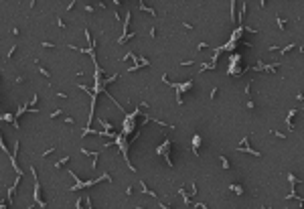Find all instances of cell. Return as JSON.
Returning a JSON list of instances; mask_svg holds the SVG:
<instances>
[{"mask_svg":"<svg viewBox=\"0 0 304 209\" xmlns=\"http://www.w3.org/2000/svg\"><path fill=\"white\" fill-rule=\"evenodd\" d=\"M31 173H33V179H35V191H33V193H35V195H33V197H35V205H37V207H45L47 203L41 201V185H39V179H37V171H35L33 167H31Z\"/></svg>","mask_w":304,"mask_h":209,"instance_id":"cell-1","label":"cell"},{"mask_svg":"<svg viewBox=\"0 0 304 209\" xmlns=\"http://www.w3.org/2000/svg\"><path fill=\"white\" fill-rule=\"evenodd\" d=\"M170 144H172V142H170V140H168V138H166V140H164V142H162V146H156V154H160V156H164V158H166V165H168V167H172V165H174V162L170 160V156H168V150H170Z\"/></svg>","mask_w":304,"mask_h":209,"instance_id":"cell-2","label":"cell"},{"mask_svg":"<svg viewBox=\"0 0 304 209\" xmlns=\"http://www.w3.org/2000/svg\"><path fill=\"white\" fill-rule=\"evenodd\" d=\"M296 116H298V110H290L288 112V116H286V124H288V128L290 130H294L296 126H294V118H296Z\"/></svg>","mask_w":304,"mask_h":209,"instance_id":"cell-3","label":"cell"},{"mask_svg":"<svg viewBox=\"0 0 304 209\" xmlns=\"http://www.w3.org/2000/svg\"><path fill=\"white\" fill-rule=\"evenodd\" d=\"M201 142H203V136L201 134H195L193 136V152H195V156H199V146H201Z\"/></svg>","mask_w":304,"mask_h":209,"instance_id":"cell-4","label":"cell"},{"mask_svg":"<svg viewBox=\"0 0 304 209\" xmlns=\"http://www.w3.org/2000/svg\"><path fill=\"white\" fill-rule=\"evenodd\" d=\"M18 183H20V175H16V179H14V183H12V187H8V189H6V193H8V199H12V195H14L16 187H18Z\"/></svg>","mask_w":304,"mask_h":209,"instance_id":"cell-5","label":"cell"},{"mask_svg":"<svg viewBox=\"0 0 304 209\" xmlns=\"http://www.w3.org/2000/svg\"><path fill=\"white\" fill-rule=\"evenodd\" d=\"M237 152H247V154H253V156H262L258 150H253V148H247V146H237Z\"/></svg>","mask_w":304,"mask_h":209,"instance_id":"cell-6","label":"cell"},{"mask_svg":"<svg viewBox=\"0 0 304 209\" xmlns=\"http://www.w3.org/2000/svg\"><path fill=\"white\" fill-rule=\"evenodd\" d=\"M276 22H278V27H280V31H286V20H284L282 16H280V14L276 16Z\"/></svg>","mask_w":304,"mask_h":209,"instance_id":"cell-7","label":"cell"},{"mask_svg":"<svg viewBox=\"0 0 304 209\" xmlns=\"http://www.w3.org/2000/svg\"><path fill=\"white\" fill-rule=\"evenodd\" d=\"M233 193H237V195H243V187H241V185H231V187H229Z\"/></svg>","mask_w":304,"mask_h":209,"instance_id":"cell-8","label":"cell"},{"mask_svg":"<svg viewBox=\"0 0 304 209\" xmlns=\"http://www.w3.org/2000/svg\"><path fill=\"white\" fill-rule=\"evenodd\" d=\"M219 160H221V165H223V169H225V171H227V169H229V167H231V165H229V160H227V158H225V156H223V154H221V156H219Z\"/></svg>","mask_w":304,"mask_h":209,"instance_id":"cell-9","label":"cell"},{"mask_svg":"<svg viewBox=\"0 0 304 209\" xmlns=\"http://www.w3.org/2000/svg\"><path fill=\"white\" fill-rule=\"evenodd\" d=\"M65 162H69V156H65V158L57 160V162H55V167H57V169H61V165H65Z\"/></svg>","mask_w":304,"mask_h":209,"instance_id":"cell-10","label":"cell"},{"mask_svg":"<svg viewBox=\"0 0 304 209\" xmlns=\"http://www.w3.org/2000/svg\"><path fill=\"white\" fill-rule=\"evenodd\" d=\"M100 124H102V126H104V128H106V130H110V132H112V130H114V126H112V124H108V122H106V120H100Z\"/></svg>","mask_w":304,"mask_h":209,"instance_id":"cell-11","label":"cell"},{"mask_svg":"<svg viewBox=\"0 0 304 209\" xmlns=\"http://www.w3.org/2000/svg\"><path fill=\"white\" fill-rule=\"evenodd\" d=\"M245 10H247V2H243V6H241V14H239V25H241V18H243Z\"/></svg>","mask_w":304,"mask_h":209,"instance_id":"cell-12","label":"cell"},{"mask_svg":"<svg viewBox=\"0 0 304 209\" xmlns=\"http://www.w3.org/2000/svg\"><path fill=\"white\" fill-rule=\"evenodd\" d=\"M39 71H41V73H43L45 77H51V73H49V71H47V69H45V67H39Z\"/></svg>","mask_w":304,"mask_h":209,"instance_id":"cell-13","label":"cell"},{"mask_svg":"<svg viewBox=\"0 0 304 209\" xmlns=\"http://www.w3.org/2000/svg\"><path fill=\"white\" fill-rule=\"evenodd\" d=\"M61 114H63V110H55V112L51 114V118H57V116H61Z\"/></svg>","mask_w":304,"mask_h":209,"instance_id":"cell-14","label":"cell"},{"mask_svg":"<svg viewBox=\"0 0 304 209\" xmlns=\"http://www.w3.org/2000/svg\"><path fill=\"white\" fill-rule=\"evenodd\" d=\"M288 181H290V185H296V177L294 175H288Z\"/></svg>","mask_w":304,"mask_h":209,"instance_id":"cell-15","label":"cell"},{"mask_svg":"<svg viewBox=\"0 0 304 209\" xmlns=\"http://www.w3.org/2000/svg\"><path fill=\"white\" fill-rule=\"evenodd\" d=\"M57 25H59V27H61V29H65V27H67V25H65V20H63V18H59V20H57Z\"/></svg>","mask_w":304,"mask_h":209,"instance_id":"cell-16","label":"cell"},{"mask_svg":"<svg viewBox=\"0 0 304 209\" xmlns=\"http://www.w3.org/2000/svg\"><path fill=\"white\" fill-rule=\"evenodd\" d=\"M290 49H294V45H288V47H284V49H280V51H282V53H288Z\"/></svg>","mask_w":304,"mask_h":209,"instance_id":"cell-17","label":"cell"},{"mask_svg":"<svg viewBox=\"0 0 304 209\" xmlns=\"http://www.w3.org/2000/svg\"><path fill=\"white\" fill-rule=\"evenodd\" d=\"M205 47H207V43H199V47H197V51H203Z\"/></svg>","mask_w":304,"mask_h":209,"instance_id":"cell-18","label":"cell"},{"mask_svg":"<svg viewBox=\"0 0 304 209\" xmlns=\"http://www.w3.org/2000/svg\"><path fill=\"white\" fill-rule=\"evenodd\" d=\"M266 2H268V0H260V6H262V8H266Z\"/></svg>","mask_w":304,"mask_h":209,"instance_id":"cell-19","label":"cell"}]
</instances>
